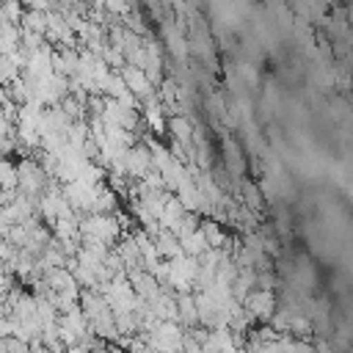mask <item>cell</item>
Instances as JSON below:
<instances>
[{
  "mask_svg": "<svg viewBox=\"0 0 353 353\" xmlns=\"http://www.w3.org/2000/svg\"><path fill=\"white\" fill-rule=\"evenodd\" d=\"M171 130H174V135H176L182 143H188V141H190V127H188V121H185V119H171Z\"/></svg>",
  "mask_w": 353,
  "mask_h": 353,
  "instance_id": "obj_1",
  "label": "cell"
}]
</instances>
